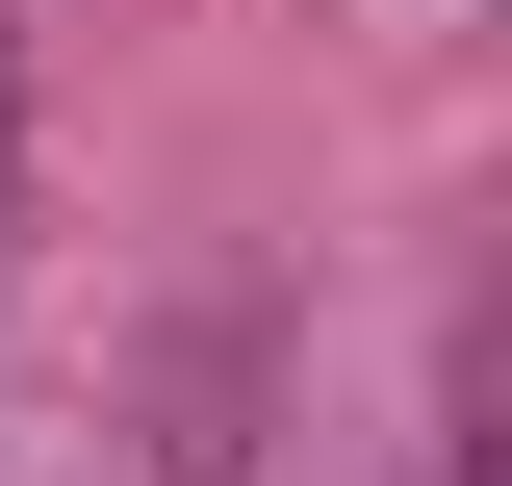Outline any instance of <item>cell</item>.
<instances>
[{"instance_id":"1","label":"cell","mask_w":512,"mask_h":486,"mask_svg":"<svg viewBox=\"0 0 512 486\" xmlns=\"http://www.w3.org/2000/svg\"><path fill=\"white\" fill-rule=\"evenodd\" d=\"M256 384H282V307L205 282L180 333H154V486H256Z\"/></svg>"},{"instance_id":"2","label":"cell","mask_w":512,"mask_h":486,"mask_svg":"<svg viewBox=\"0 0 512 486\" xmlns=\"http://www.w3.org/2000/svg\"><path fill=\"white\" fill-rule=\"evenodd\" d=\"M0 205H26V26H0Z\"/></svg>"}]
</instances>
